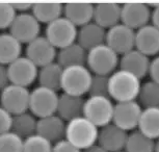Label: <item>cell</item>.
<instances>
[{"mask_svg":"<svg viewBox=\"0 0 159 152\" xmlns=\"http://www.w3.org/2000/svg\"><path fill=\"white\" fill-rule=\"evenodd\" d=\"M142 79L125 70L118 69L109 75V97L118 102L137 99Z\"/></svg>","mask_w":159,"mask_h":152,"instance_id":"obj_1","label":"cell"},{"mask_svg":"<svg viewBox=\"0 0 159 152\" xmlns=\"http://www.w3.org/2000/svg\"><path fill=\"white\" fill-rule=\"evenodd\" d=\"M99 128L85 117L67 122L65 139L81 151L97 144Z\"/></svg>","mask_w":159,"mask_h":152,"instance_id":"obj_2","label":"cell"},{"mask_svg":"<svg viewBox=\"0 0 159 152\" xmlns=\"http://www.w3.org/2000/svg\"><path fill=\"white\" fill-rule=\"evenodd\" d=\"M119 62L120 55L105 43L88 51L86 67L96 75H111L118 70Z\"/></svg>","mask_w":159,"mask_h":152,"instance_id":"obj_3","label":"cell"},{"mask_svg":"<svg viewBox=\"0 0 159 152\" xmlns=\"http://www.w3.org/2000/svg\"><path fill=\"white\" fill-rule=\"evenodd\" d=\"M93 73L86 66H71L64 68L61 90L66 94L83 97L89 93Z\"/></svg>","mask_w":159,"mask_h":152,"instance_id":"obj_4","label":"cell"},{"mask_svg":"<svg viewBox=\"0 0 159 152\" xmlns=\"http://www.w3.org/2000/svg\"><path fill=\"white\" fill-rule=\"evenodd\" d=\"M113 108L115 104L109 97L89 96L84 101L83 117L101 128L112 122Z\"/></svg>","mask_w":159,"mask_h":152,"instance_id":"obj_5","label":"cell"},{"mask_svg":"<svg viewBox=\"0 0 159 152\" xmlns=\"http://www.w3.org/2000/svg\"><path fill=\"white\" fill-rule=\"evenodd\" d=\"M77 34L78 27L64 16L49 23L45 29V37L57 50L75 43Z\"/></svg>","mask_w":159,"mask_h":152,"instance_id":"obj_6","label":"cell"},{"mask_svg":"<svg viewBox=\"0 0 159 152\" xmlns=\"http://www.w3.org/2000/svg\"><path fill=\"white\" fill-rule=\"evenodd\" d=\"M59 95L56 91L39 85L30 91L29 112L38 119L56 114Z\"/></svg>","mask_w":159,"mask_h":152,"instance_id":"obj_7","label":"cell"},{"mask_svg":"<svg viewBox=\"0 0 159 152\" xmlns=\"http://www.w3.org/2000/svg\"><path fill=\"white\" fill-rule=\"evenodd\" d=\"M30 91L27 88L10 83L0 91V105L11 116L29 111Z\"/></svg>","mask_w":159,"mask_h":152,"instance_id":"obj_8","label":"cell"},{"mask_svg":"<svg viewBox=\"0 0 159 152\" xmlns=\"http://www.w3.org/2000/svg\"><path fill=\"white\" fill-rule=\"evenodd\" d=\"M143 107L136 100L118 102L115 104L112 122L115 125L127 132L137 129Z\"/></svg>","mask_w":159,"mask_h":152,"instance_id":"obj_9","label":"cell"},{"mask_svg":"<svg viewBox=\"0 0 159 152\" xmlns=\"http://www.w3.org/2000/svg\"><path fill=\"white\" fill-rule=\"evenodd\" d=\"M39 68L25 55H21L7 66L10 83L27 88L38 78Z\"/></svg>","mask_w":159,"mask_h":152,"instance_id":"obj_10","label":"cell"},{"mask_svg":"<svg viewBox=\"0 0 159 152\" xmlns=\"http://www.w3.org/2000/svg\"><path fill=\"white\" fill-rule=\"evenodd\" d=\"M152 8L146 3L129 2L121 5V23L136 31L151 23Z\"/></svg>","mask_w":159,"mask_h":152,"instance_id":"obj_11","label":"cell"},{"mask_svg":"<svg viewBox=\"0 0 159 152\" xmlns=\"http://www.w3.org/2000/svg\"><path fill=\"white\" fill-rule=\"evenodd\" d=\"M105 44L121 56L135 48V31L119 23L106 30Z\"/></svg>","mask_w":159,"mask_h":152,"instance_id":"obj_12","label":"cell"},{"mask_svg":"<svg viewBox=\"0 0 159 152\" xmlns=\"http://www.w3.org/2000/svg\"><path fill=\"white\" fill-rule=\"evenodd\" d=\"M10 32L19 42L27 45L41 35V23L35 19L31 12L17 14L10 28Z\"/></svg>","mask_w":159,"mask_h":152,"instance_id":"obj_13","label":"cell"},{"mask_svg":"<svg viewBox=\"0 0 159 152\" xmlns=\"http://www.w3.org/2000/svg\"><path fill=\"white\" fill-rule=\"evenodd\" d=\"M57 49L45 35H40L26 45L25 56L28 58L38 68L55 62Z\"/></svg>","mask_w":159,"mask_h":152,"instance_id":"obj_14","label":"cell"},{"mask_svg":"<svg viewBox=\"0 0 159 152\" xmlns=\"http://www.w3.org/2000/svg\"><path fill=\"white\" fill-rule=\"evenodd\" d=\"M128 132L113 123L99 128L97 144L106 152H120L125 150Z\"/></svg>","mask_w":159,"mask_h":152,"instance_id":"obj_15","label":"cell"},{"mask_svg":"<svg viewBox=\"0 0 159 152\" xmlns=\"http://www.w3.org/2000/svg\"><path fill=\"white\" fill-rule=\"evenodd\" d=\"M150 62L151 58L149 56L134 48L120 56L119 69L125 70L143 79L149 74Z\"/></svg>","mask_w":159,"mask_h":152,"instance_id":"obj_16","label":"cell"},{"mask_svg":"<svg viewBox=\"0 0 159 152\" xmlns=\"http://www.w3.org/2000/svg\"><path fill=\"white\" fill-rule=\"evenodd\" d=\"M135 49L150 58L159 55V29L151 23L135 31Z\"/></svg>","mask_w":159,"mask_h":152,"instance_id":"obj_17","label":"cell"},{"mask_svg":"<svg viewBox=\"0 0 159 152\" xmlns=\"http://www.w3.org/2000/svg\"><path fill=\"white\" fill-rule=\"evenodd\" d=\"M66 126L67 122L62 120L57 114H54L38 119L37 133L54 144L65 139Z\"/></svg>","mask_w":159,"mask_h":152,"instance_id":"obj_18","label":"cell"},{"mask_svg":"<svg viewBox=\"0 0 159 152\" xmlns=\"http://www.w3.org/2000/svg\"><path fill=\"white\" fill-rule=\"evenodd\" d=\"M85 99L80 96L62 93L59 95L56 114L65 122L82 117Z\"/></svg>","mask_w":159,"mask_h":152,"instance_id":"obj_19","label":"cell"},{"mask_svg":"<svg viewBox=\"0 0 159 152\" xmlns=\"http://www.w3.org/2000/svg\"><path fill=\"white\" fill-rule=\"evenodd\" d=\"M93 21L105 30L121 23V5L112 2L95 4Z\"/></svg>","mask_w":159,"mask_h":152,"instance_id":"obj_20","label":"cell"},{"mask_svg":"<svg viewBox=\"0 0 159 152\" xmlns=\"http://www.w3.org/2000/svg\"><path fill=\"white\" fill-rule=\"evenodd\" d=\"M106 30L96 24L94 21L78 28L77 43L86 51L105 43Z\"/></svg>","mask_w":159,"mask_h":152,"instance_id":"obj_21","label":"cell"},{"mask_svg":"<svg viewBox=\"0 0 159 152\" xmlns=\"http://www.w3.org/2000/svg\"><path fill=\"white\" fill-rule=\"evenodd\" d=\"M95 4L88 2H71L64 5V17L71 21L76 27L92 22L94 19Z\"/></svg>","mask_w":159,"mask_h":152,"instance_id":"obj_22","label":"cell"},{"mask_svg":"<svg viewBox=\"0 0 159 152\" xmlns=\"http://www.w3.org/2000/svg\"><path fill=\"white\" fill-rule=\"evenodd\" d=\"M88 51L77 42L57 50L56 62L62 68L71 66H86Z\"/></svg>","mask_w":159,"mask_h":152,"instance_id":"obj_23","label":"cell"},{"mask_svg":"<svg viewBox=\"0 0 159 152\" xmlns=\"http://www.w3.org/2000/svg\"><path fill=\"white\" fill-rule=\"evenodd\" d=\"M23 44L17 40L10 31L0 34V64L8 66L19 58L22 53Z\"/></svg>","mask_w":159,"mask_h":152,"instance_id":"obj_24","label":"cell"},{"mask_svg":"<svg viewBox=\"0 0 159 152\" xmlns=\"http://www.w3.org/2000/svg\"><path fill=\"white\" fill-rule=\"evenodd\" d=\"M62 71H64V68L56 62L39 68L37 78L39 85L44 88L58 92L61 90Z\"/></svg>","mask_w":159,"mask_h":152,"instance_id":"obj_25","label":"cell"},{"mask_svg":"<svg viewBox=\"0 0 159 152\" xmlns=\"http://www.w3.org/2000/svg\"><path fill=\"white\" fill-rule=\"evenodd\" d=\"M137 130L153 141L159 139V107L143 108Z\"/></svg>","mask_w":159,"mask_h":152,"instance_id":"obj_26","label":"cell"},{"mask_svg":"<svg viewBox=\"0 0 159 152\" xmlns=\"http://www.w3.org/2000/svg\"><path fill=\"white\" fill-rule=\"evenodd\" d=\"M31 14L41 24L48 25L49 23L64 16V5L56 2L34 3Z\"/></svg>","mask_w":159,"mask_h":152,"instance_id":"obj_27","label":"cell"},{"mask_svg":"<svg viewBox=\"0 0 159 152\" xmlns=\"http://www.w3.org/2000/svg\"><path fill=\"white\" fill-rule=\"evenodd\" d=\"M37 125L38 118L29 111H27L22 113V114L13 116L11 131L15 132L20 138L25 140L28 136L37 133Z\"/></svg>","mask_w":159,"mask_h":152,"instance_id":"obj_28","label":"cell"},{"mask_svg":"<svg viewBox=\"0 0 159 152\" xmlns=\"http://www.w3.org/2000/svg\"><path fill=\"white\" fill-rule=\"evenodd\" d=\"M137 99L143 108L159 107V83L152 80L142 83Z\"/></svg>","mask_w":159,"mask_h":152,"instance_id":"obj_29","label":"cell"},{"mask_svg":"<svg viewBox=\"0 0 159 152\" xmlns=\"http://www.w3.org/2000/svg\"><path fill=\"white\" fill-rule=\"evenodd\" d=\"M126 152H153L154 141L151 140L137 129L128 133L125 146Z\"/></svg>","mask_w":159,"mask_h":152,"instance_id":"obj_30","label":"cell"},{"mask_svg":"<svg viewBox=\"0 0 159 152\" xmlns=\"http://www.w3.org/2000/svg\"><path fill=\"white\" fill-rule=\"evenodd\" d=\"M52 143L38 133L24 140L23 152H52Z\"/></svg>","mask_w":159,"mask_h":152,"instance_id":"obj_31","label":"cell"},{"mask_svg":"<svg viewBox=\"0 0 159 152\" xmlns=\"http://www.w3.org/2000/svg\"><path fill=\"white\" fill-rule=\"evenodd\" d=\"M24 140L13 131L0 136V152H23Z\"/></svg>","mask_w":159,"mask_h":152,"instance_id":"obj_32","label":"cell"},{"mask_svg":"<svg viewBox=\"0 0 159 152\" xmlns=\"http://www.w3.org/2000/svg\"><path fill=\"white\" fill-rule=\"evenodd\" d=\"M88 94L89 96L109 97V76L93 74V78Z\"/></svg>","mask_w":159,"mask_h":152,"instance_id":"obj_33","label":"cell"},{"mask_svg":"<svg viewBox=\"0 0 159 152\" xmlns=\"http://www.w3.org/2000/svg\"><path fill=\"white\" fill-rule=\"evenodd\" d=\"M16 16L17 12L13 4L0 2V30L10 29Z\"/></svg>","mask_w":159,"mask_h":152,"instance_id":"obj_34","label":"cell"},{"mask_svg":"<svg viewBox=\"0 0 159 152\" xmlns=\"http://www.w3.org/2000/svg\"><path fill=\"white\" fill-rule=\"evenodd\" d=\"M11 121H13V116L0 105V136L11 131Z\"/></svg>","mask_w":159,"mask_h":152,"instance_id":"obj_35","label":"cell"},{"mask_svg":"<svg viewBox=\"0 0 159 152\" xmlns=\"http://www.w3.org/2000/svg\"><path fill=\"white\" fill-rule=\"evenodd\" d=\"M52 152H82L80 149L75 147L73 144L67 141L66 139H62L61 141L53 144Z\"/></svg>","mask_w":159,"mask_h":152,"instance_id":"obj_36","label":"cell"},{"mask_svg":"<svg viewBox=\"0 0 159 152\" xmlns=\"http://www.w3.org/2000/svg\"><path fill=\"white\" fill-rule=\"evenodd\" d=\"M148 75L150 76V80L159 83V55L154 56L151 59Z\"/></svg>","mask_w":159,"mask_h":152,"instance_id":"obj_37","label":"cell"},{"mask_svg":"<svg viewBox=\"0 0 159 152\" xmlns=\"http://www.w3.org/2000/svg\"><path fill=\"white\" fill-rule=\"evenodd\" d=\"M7 85H10L7 67L0 64V91L3 90Z\"/></svg>","mask_w":159,"mask_h":152,"instance_id":"obj_38","label":"cell"},{"mask_svg":"<svg viewBox=\"0 0 159 152\" xmlns=\"http://www.w3.org/2000/svg\"><path fill=\"white\" fill-rule=\"evenodd\" d=\"M17 12V14H23V13H30L34 7V3H28V2H18V3H11Z\"/></svg>","mask_w":159,"mask_h":152,"instance_id":"obj_39","label":"cell"},{"mask_svg":"<svg viewBox=\"0 0 159 152\" xmlns=\"http://www.w3.org/2000/svg\"><path fill=\"white\" fill-rule=\"evenodd\" d=\"M151 24L154 25L157 29H159V4L156 5V7L152 10Z\"/></svg>","mask_w":159,"mask_h":152,"instance_id":"obj_40","label":"cell"},{"mask_svg":"<svg viewBox=\"0 0 159 152\" xmlns=\"http://www.w3.org/2000/svg\"><path fill=\"white\" fill-rule=\"evenodd\" d=\"M82 152H106V151H105L103 148H101L98 144H96L94 146H92V147L83 150Z\"/></svg>","mask_w":159,"mask_h":152,"instance_id":"obj_41","label":"cell"},{"mask_svg":"<svg viewBox=\"0 0 159 152\" xmlns=\"http://www.w3.org/2000/svg\"><path fill=\"white\" fill-rule=\"evenodd\" d=\"M153 152H159V139L154 141V151Z\"/></svg>","mask_w":159,"mask_h":152,"instance_id":"obj_42","label":"cell"},{"mask_svg":"<svg viewBox=\"0 0 159 152\" xmlns=\"http://www.w3.org/2000/svg\"><path fill=\"white\" fill-rule=\"evenodd\" d=\"M120 152H126L125 150H123V151H120Z\"/></svg>","mask_w":159,"mask_h":152,"instance_id":"obj_43","label":"cell"}]
</instances>
